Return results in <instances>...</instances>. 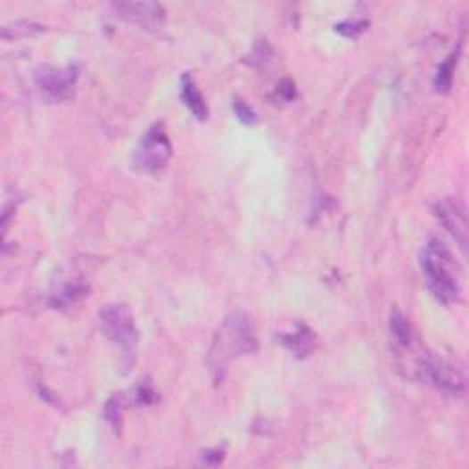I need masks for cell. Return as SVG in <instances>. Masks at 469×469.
I'll return each instance as SVG.
<instances>
[{
  "mask_svg": "<svg viewBox=\"0 0 469 469\" xmlns=\"http://www.w3.org/2000/svg\"><path fill=\"white\" fill-rule=\"evenodd\" d=\"M105 418L112 424V427H118L121 424V396L116 394L107 401Z\"/></svg>",
  "mask_w": 469,
  "mask_h": 469,
  "instance_id": "obj_12",
  "label": "cell"
},
{
  "mask_svg": "<svg viewBox=\"0 0 469 469\" xmlns=\"http://www.w3.org/2000/svg\"><path fill=\"white\" fill-rule=\"evenodd\" d=\"M425 382L432 383L439 391H442L444 394L453 396V398L462 396L465 391V380H464L462 373L458 371L457 366H453L442 359H432Z\"/></svg>",
  "mask_w": 469,
  "mask_h": 469,
  "instance_id": "obj_6",
  "label": "cell"
},
{
  "mask_svg": "<svg viewBox=\"0 0 469 469\" xmlns=\"http://www.w3.org/2000/svg\"><path fill=\"white\" fill-rule=\"evenodd\" d=\"M180 95H182V102L185 103V107L191 111V114L196 119H200V121L208 119L210 109H208L206 99H204L202 92L198 90L194 79L189 74H185L182 78V92H180Z\"/></svg>",
  "mask_w": 469,
  "mask_h": 469,
  "instance_id": "obj_10",
  "label": "cell"
},
{
  "mask_svg": "<svg viewBox=\"0 0 469 469\" xmlns=\"http://www.w3.org/2000/svg\"><path fill=\"white\" fill-rule=\"evenodd\" d=\"M366 28V21H345L341 24L336 26V31L341 33V36H347V37H358L359 33H363Z\"/></svg>",
  "mask_w": 469,
  "mask_h": 469,
  "instance_id": "obj_13",
  "label": "cell"
},
{
  "mask_svg": "<svg viewBox=\"0 0 469 469\" xmlns=\"http://www.w3.org/2000/svg\"><path fill=\"white\" fill-rule=\"evenodd\" d=\"M420 264L431 293L440 303H457L460 297V276L457 260L449 248L439 239L429 241L422 251Z\"/></svg>",
  "mask_w": 469,
  "mask_h": 469,
  "instance_id": "obj_2",
  "label": "cell"
},
{
  "mask_svg": "<svg viewBox=\"0 0 469 469\" xmlns=\"http://www.w3.org/2000/svg\"><path fill=\"white\" fill-rule=\"evenodd\" d=\"M457 57H458V55L453 53V55L448 57V61H444V62L440 64L439 74H437V78H434V86H437V90H442V92L449 90L451 81H453V72H455Z\"/></svg>",
  "mask_w": 469,
  "mask_h": 469,
  "instance_id": "obj_11",
  "label": "cell"
},
{
  "mask_svg": "<svg viewBox=\"0 0 469 469\" xmlns=\"http://www.w3.org/2000/svg\"><path fill=\"white\" fill-rule=\"evenodd\" d=\"M233 111H234V114H237V118H239L243 123H255V119H257L255 112L243 102L241 97H234V99H233Z\"/></svg>",
  "mask_w": 469,
  "mask_h": 469,
  "instance_id": "obj_14",
  "label": "cell"
},
{
  "mask_svg": "<svg viewBox=\"0 0 469 469\" xmlns=\"http://www.w3.org/2000/svg\"><path fill=\"white\" fill-rule=\"evenodd\" d=\"M79 78L78 66H41L36 70V85L50 102H62L70 97Z\"/></svg>",
  "mask_w": 469,
  "mask_h": 469,
  "instance_id": "obj_5",
  "label": "cell"
},
{
  "mask_svg": "<svg viewBox=\"0 0 469 469\" xmlns=\"http://www.w3.org/2000/svg\"><path fill=\"white\" fill-rule=\"evenodd\" d=\"M173 156V145L167 136L165 127L156 123L152 125L138 142L132 152L134 169L142 173H158L167 165Z\"/></svg>",
  "mask_w": 469,
  "mask_h": 469,
  "instance_id": "obj_3",
  "label": "cell"
},
{
  "mask_svg": "<svg viewBox=\"0 0 469 469\" xmlns=\"http://www.w3.org/2000/svg\"><path fill=\"white\" fill-rule=\"evenodd\" d=\"M99 321H102V328L109 340L121 349L123 359L130 365L138 343V330L128 309L125 305H109L99 312Z\"/></svg>",
  "mask_w": 469,
  "mask_h": 469,
  "instance_id": "obj_4",
  "label": "cell"
},
{
  "mask_svg": "<svg viewBox=\"0 0 469 469\" xmlns=\"http://www.w3.org/2000/svg\"><path fill=\"white\" fill-rule=\"evenodd\" d=\"M281 343L295 358L303 359V358H309L316 350L317 338H316V333L309 326H305L303 323H297L290 332L283 333Z\"/></svg>",
  "mask_w": 469,
  "mask_h": 469,
  "instance_id": "obj_9",
  "label": "cell"
},
{
  "mask_svg": "<svg viewBox=\"0 0 469 469\" xmlns=\"http://www.w3.org/2000/svg\"><path fill=\"white\" fill-rule=\"evenodd\" d=\"M114 10L119 19L144 28H154L163 21V8L154 3H118Z\"/></svg>",
  "mask_w": 469,
  "mask_h": 469,
  "instance_id": "obj_8",
  "label": "cell"
},
{
  "mask_svg": "<svg viewBox=\"0 0 469 469\" xmlns=\"http://www.w3.org/2000/svg\"><path fill=\"white\" fill-rule=\"evenodd\" d=\"M259 349L257 333L251 319L244 312L229 314L218 326L210 349L211 371L222 378L226 365L241 356L255 354Z\"/></svg>",
  "mask_w": 469,
  "mask_h": 469,
  "instance_id": "obj_1",
  "label": "cell"
},
{
  "mask_svg": "<svg viewBox=\"0 0 469 469\" xmlns=\"http://www.w3.org/2000/svg\"><path fill=\"white\" fill-rule=\"evenodd\" d=\"M434 213H437L442 226L451 233V237L458 243L462 251H465L469 234H467V218L462 208L455 202V200L446 198L434 206Z\"/></svg>",
  "mask_w": 469,
  "mask_h": 469,
  "instance_id": "obj_7",
  "label": "cell"
}]
</instances>
